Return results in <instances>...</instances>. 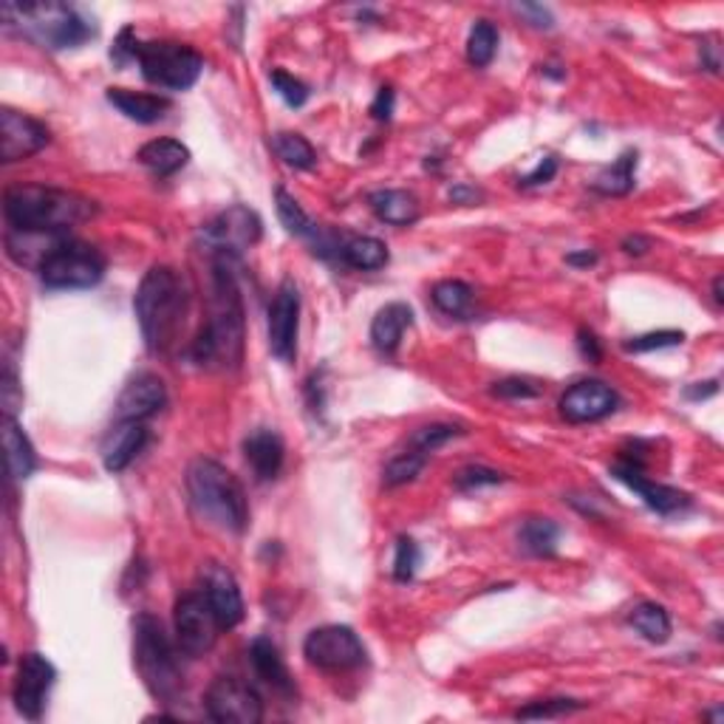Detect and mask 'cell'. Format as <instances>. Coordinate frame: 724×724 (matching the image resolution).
<instances>
[{"mask_svg":"<svg viewBox=\"0 0 724 724\" xmlns=\"http://www.w3.org/2000/svg\"><path fill=\"white\" fill-rule=\"evenodd\" d=\"M232 255L212 261V312L193 340V363L202 368H235L244 357V303L232 272Z\"/></svg>","mask_w":724,"mask_h":724,"instance_id":"cell-1","label":"cell"},{"mask_svg":"<svg viewBox=\"0 0 724 724\" xmlns=\"http://www.w3.org/2000/svg\"><path fill=\"white\" fill-rule=\"evenodd\" d=\"M3 216L12 230L68 232V227L94 216V202L46 184H18L3 196Z\"/></svg>","mask_w":724,"mask_h":724,"instance_id":"cell-2","label":"cell"},{"mask_svg":"<svg viewBox=\"0 0 724 724\" xmlns=\"http://www.w3.org/2000/svg\"><path fill=\"white\" fill-rule=\"evenodd\" d=\"M189 502L202 518L223 532H244L250 521V504L241 481L212 459H196L187 470Z\"/></svg>","mask_w":724,"mask_h":724,"instance_id":"cell-3","label":"cell"},{"mask_svg":"<svg viewBox=\"0 0 724 724\" xmlns=\"http://www.w3.org/2000/svg\"><path fill=\"white\" fill-rule=\"evenodd\" d=\"M3 26L9 32H21L43 48H77L89 43L96 34L94 21H89L80 9L66 3H3Z\"/></svg>","mask_w":724,"mask_h":724,"instance_id":"cell-4","label":"cell"},{"mask_svg":"<svg viewBox=\"0 0 724 724\" xmlns=\"http://www.w3.org/2000/svg\"><path fill=\"white\" fill-rule=\"evenodd\" d=\"M134 309L148 352L162 354L173 343L182 323L184 289L176 272L170 266H150L136 289Z\"/></svg>","mask_w":724,"mask_h":724,"instance_id":"cell-5","label":"cell"},{"mask_svg":"<svg viewBox=\"0 0 724 724\" xmlns=\"http://www.w3.org/2000/svg\"><path fill=\"white\" fill-rule=\"evenodd\" d=\"M134 663L148 691L162 702H176L182 693V668L157 617L139 614L134 620Z\"/></svg>","mask_w":724,"mask_h":724,"instance_id":"cell-6","label":"cell"},{"mask_svg":"<svg viewBox=\"0 0 724 724\" xmlns=\"http://www.w3.org/2000/svg\"><path fill=\"white\" fill-rule=\"evenodd\" d=\"M136 62L142 68V77L164 91H187L198 82L204 71V57L182 43H139Z\"/></svg>","mask_w":724,"mask_h":724,"instance_id":"cell-7","label":"cell"},{"mask_svg":"<svg viewBox=\"0 0 724 724\" xmlns=\"http://www.w3.org/2000/svg\"><path fill=\"white\" fill-rule=\"evenodd\" d=\"M37 272L46 289H91L105 278V257L96 246L68 238Z\"/></svg>","mask_w":724,"mask_h":724,"instance_id":"cell-8","label":"cell"},{"mask_svg":"<svg viewBox=\"0 0 724 724\" xmlns=\"http://www.w3.org/2000/svg\"><path fill=\"white\" fill-rule=\"evenodd\" d=\"M218 617L204 591H189L176 602V643L187 657H204L218 643Z\"/></svg>","mask_w":724,"mask_h":724,"instance_id":"cell-9","label":"cell"},{"mask_svg":"<svg viewBox=\"0 0 724 724\" xmlns=\"http://www.w3.org/2000/svg\"><path fill=\"white\" fill-rule=\"evenodd\" d=\"M306 659L323 670H352L366 663V645L348 625H323L309 631L303 643Z\"/></svg>","mask_w":724,"mask_h":724,"instance_id":"cell-10","label":"cell"},{"mask_svg":"<svg viewBox=\"0 0 724 724\" xmlns=\"http://www.w3.org/2000/svg\"><path fill=\"white\" fill-rule=\"evenodd\" d=\"M204 708L212 722L221 724H257L264 719V699L235 677H218L204 697Z\"/></svg>","mask_w":724,"mask_h":724,"instance_id":"cell-11","label":"cell"},{"mask_svg":"<svg viewBox=\"0 0 724 724\" xmlns=\"http://www.w3.org/2000/svg\"><path fill=\"white\" fill-rule=\"evenodd\" d=\"M264 223L257 218L255 210L235 204L230 210H223L216 221L204 227V241L210 244L216 255H241L244 250L255 246L261 241Z\"/></svg>","mask_w":724,"mask_h":724,"instance_id":"cell-12","label":"cell"},{"mask_svg":"<svg viewBox=\"0 0 724 724\" xmlns=\"http://www.w3.org/2000/svg\"><path fill=\"white\" fill-rule=\"evenodd\" d=\"M57 682V670L55 665L48 663L43 654H23L21 665H18V677H14V708L18 713L32 722L43 716L48 702V693Z\"/></svg>","mask_w":724,"mask_h":724,"instance_id":"cell-13","label":"cell"},{"mask_svg":"<svg viewBox=\"0 0 724 724\" xmlns=\"http://www.w3.org/2000/svg\"><path fill=\"white\" fill-rule=\"evenodd\" d=\"M300 291L295 280H284L269 303V348L280 363H291L298 352Z\"/></svg>","mask_w":724,"mask_h":724,"instance_id":"cell-14","label":"cell"},{"mask_svg":"<svg viewBox=\"0 0 724 724\" xmlns=\"http://www.w3.org/2000/svg\"><path fill=\"white\" fill-rule=\"evenodd\" d=\"M48 128L43 123H37L34 116L21 114V111L3 108L0 111V157L3 164L23 162V159L41 153L48 145Z\"/></svg>","mask_w":724,"mask_h":724,"instance_id":"cell-15","label":"cell"},{"mask_svg":"<svg viewBox=\"0 0 724 724\" xmlns=\"http://www.w3.org/2000/svg\"><path fill=\"white\" fill-rule=\"evenodd\" d=\"M617 402L620 400L611 386L600 379H581L561 397V416L575 425L606 420L609 413L617 411Z\"/></svg>","mask_w":724,"mask_h":724,"instance_id":"cell-16","label":"cell"},{"mask_svg":"<svg viewBox=\"0 0 724 724\" xmlns=\"http://www.w3.org/2000/svg\"><path fill=\"white\" fill-rule=\"evenodd\" d=\"M202 577L204 595H207L212 611H216L218 625L223 631L235 629L244 620V597H241V589H238V581L232 577V572L221 566V563H207Z\"/></svg>","mask_w":724,"mask_h":724,"instance_id":"cell-17","label":"cell"},{"mask_svg":"<svg viewBox=\"0 0 724 724\" xmlns=\"http://www.w3.org/2000/svg\"><path fill=\"white\" fill-rule=\"evenodd\" d=\"M611 475H614L620 484H625L629 490H634L651 509H657L659 515H674L682 513L691 498L677 487H665V484H657V481H651L643 475V468H636L631 461H617L614 468H611Z\"/></svg>","mask_w":724,"mask_h":724,"instance_id":"cell-18","label":"cell"},{"mask_svg":"<svg viewBox=\"0 0 724 724\" xmlns=\"http://www.w3.org/2000/svg\"><path fill=\"white\" fill-rule=\"evenodd\" d=\"M168 402V391H164V382L157 374H136L130 379L125 391L119 393V402H116V420L125 422H148L150 416H157L159 411Z\"/></svg>","mask_w":724,"mask_h":724,"instance_id":"cell-19","label":"cell"},{"mask_svg":"<svg viewBox=\"0 0 724 724\" xmlns=\"http://www.w3.org/2000/svg\"><path fill=\"white\" fill-rule=\"evenodd\" d=\"M150 439V430L145 422H119L111 427L105 441H102V464L108 473H123L136 456L142 453Z\"/></svg>","mask_w":724,"mask_h":724,"instance_id":"cell-20","label":"cell"},{"mask_svg":"<svg viewBox=\"0 0 724 724\" xmlns=\"http://www.w3.org/2000/svg\"><path fill=\"white\" fill-rule=\"evenodd\" d=\"M68 232H26V230H12L7 232V252L18 266H34L41 269L48 257L55 255L57 246L68 241Z\"/></svg>","mask_w":724,"mask_h":724,"instance_id":"cell-21","label":"cell"},{"mask_svg":"<svg viewBox=\"0 0 724 724\" xmlns=\"http://www.w3.org/2000/svg\"><path fill=\"white\" fill-rule=\"evenodd\" d=\"M244 456L257 479H275V475L280 473V468H284V439H280L275 430H269V427H257V430H252L244 439Z\"/></svg>","mask_w":724,"mask_h":724,"instance_id":"cell-22","label":"cell"},{"mask_svg":"<svg viewBox=\"0 0 724 724\" xmlns=\"http://www.w3.org/2000/svg\"><path fill=\"white\" fill-rule=\"evenodd\" d=\"M250 659L252 668L266 685H269L272 691H278L280 697H295V679H291L289 668H286L284 657H280L278 645L266 640V636H257L252 640L250 645Z\"/></svg>","mask_w":724,"mask_h":724,"instance_id":"cell-23","label":"cell"},{"mask_svg":"<svg viewBox=\"0 0 724 724\" xmlns=\"http://www.w3.org/2000/svg\"><path fill=\"white\" fill-rule=\"evenodd\" d=\"M108 102L116 111H123L128 119L139 125H153L164 119L170 111L168 96L159 94H145V91H130V89H108Z\"/></svg>","mask_w":724,"mask_h":724,"instance_id":"cell-24","label":"cell"},{"mask_svg":"<svg viewBox=\"0 0 724 724\" xmlns=\"http://www.w3.org/2000/svg\"><path fill=\"white\" fill-rule=\"evenodd\" d=\"M413 323L411 306L405 303H388L377 312L371 323V343L379 354H393L400 348L402 334L407 325Z\"/></svg>","mask_w":724,"mask_h":724,"instance_id":"cell-25","label":"cell"},{"mask_svg":"<svg viewBox=\"0 0 724 724\" xmlns=\"http://www.w3.org/2000/svg\"><path fill=\"white\" fill-rule=\"evenodd\" d=\"M136 159H139V164H145L153 176L168 179L189 162V150L184 148L179 139H153V142L139 148Z\"/></svg>","mask_w":724,"mask_h":724,"instance_id":"cell-26","label":"cell"},{"mask_svg":"<svg viewBox=\"0 0 724 724\" xmlns=\"http://www.w3.org/2000/svg\"><path fill=\"white\" fill-rule=\"evenodd\" d=\"M337 261L359 272L382 269L388 264V246L371 235H343Z\"/></svg>","mask_w":724,"mask_h":724,"instance_id":"cell-27","label":"cell"},{"mask_svg":"<svg viewBox=\"0 0 724 724\" xmlns=\"http://www.w3.org/2000/svg\"><path fill=\"white\" fill-rule=\"evenodd\" d=\"M368 204L379 221L393 223V227H407L420 218V202L407 189H377L368 196Z\"/></svg>","mask_w":724,"mask_h":724,"instance_id":"cell-28","label":"cell"},{"mask_svg":"<svg viewBox=\"0 0 724 724\" xmlns=\"http://www.w3.org/2000/svg\"><path fill=\"white\" fill-rule=\"evenodd\" d=\"M3 447H7V464L12 479L23 481L37 470V453H34L28 436L23 434V427L14 422V416H3Z\"/></svg>","mask_w":724,"mask_h":724,"instance_id":"cell-29","label":"cell"},{"mask_svg":"<svg viewBox=\"0 0 724 724\" xmlns=\"http://www.w3.org/2000/svg\"><path fill=\"white\" fill-rule=\"evenodd\" d=\"M558 538H561V527L549 521V518H529V521H524L521 529H518L521 547L536 558L555 555Z\"/></svg>","mask_w":724,"mask_h":724,"instance_id":"cell-30","label":"cell"},{"mask_svg":"<svg viewBox=\"0 0 724 724\" xmlns=\"http://www.w3.org/2000/svg\"><path fill=\"white\" fill-rule=\"evenodd\" d=\"M629 623L634 625L648 643H668L670 636V617L659 602H640L629 614Z\"/></svg>","mask_w":724,"mask_h":724,"instance_id":"cell-31","label":"cell"},{"mask_svg":"<svg viewBox=\"0 0 724 724\" xmlns=\"http://www.w3.org/2000/svg\"><path fill=\"white\" fill-rule=\"evenodd\" d=\"M634 170H636V153L625 150L623 157L617 159L614 164L602 170L600 176L595 179V189L602 196H629L634 189Z\"/></svg>","mask_w":724,"mask_h":724,"instance_id":"cell-32","label":"cell"},{"mask_svg":"<svg viewBox=\"0 0 724 724\" xmlns=\"http://www.w3.org/2000/svg\"><path fill=\"white\" fill-rule=\"evenodd\" d=\"M434 306L447 318H468L473 312V289L461 280H441L434 286Z\"/></svg>","mask_w":724,"mask_h":724,"instance_id":"cell-33","label":"cell"},{"mask_svg":"<svg viewBox=\"0 0 724 724\" xmlns=\"http://www.w3.org/2000/svg\"><path fill=\"white\" fill-rule=\"evenodd\" d=\"M272 148H275V153L295 170H309L314 168V162H318V150H314L312 142L300 134H289V130L275 134Z\"/></svg>","mask_w":724,"mask_h":724,"instance_id":"cell-34","label":"cell"},{"mask_svg":"<svg viewBox=\"0 0 724 724\" xmlns=\"http://www.w3.org/2000/svg\"><path fill=\"white\" fill-rule=\"evenodd\" d=\"M498 51V28L490 21H475L468 37V60L475 68H487Z\"/></svg>","mask_w":724,"mask_h":724,"instance_id":"cell-35","label":"cell"},{"mask_svg":"<svg viewBox=\"0 0 724 724\" xmlns=\"http://www.w3.org/2000/svg\"><path fill=\"white\" fill-rule=\"evenodd\" d=\"M275 202H278V218H280V223H284V227L291 232V235L306 238V241H309V238H312L314 232H318V223H314L312 218L306 216L303 207H300V204L295 202V198H291L284 187H278V193H275Z\"/></svg>","mask_w":724,"mask_h":724,"instance_id":"cell-36","label":"cell"},{"mask_svg":"<svg viewBox=\"0 0 724 724\" xmlns=\"http://www.w3.org/2000/svg\"><path fill=\"white\" fill-rule=\"evenodd\" d=\"M461 434H464V430H461L459 425H441V422H436V425H425L420 427V430H413L411 441H407V450L430 456L434 450H439L441 445H447V441L456 439V436Z\"/></svg>","mask_w":724,"mask_h":724,"instance_id":"cell-37","label":"cell"},{"mask_svg":"<svg viewBox=\"0 0 724 724\" xmlns=\"http://www.w3.org/2000/svg\"><path fill=\"white\" fill-rule=\"evenodd\" d=\"M425 464H427V456L405 450V453H400L397 459L388 461V468H386V473H382V479H386L388 487H402V484H407V481L416 479V475L425 470Z\"/></svg>","mask_w":724,"mask_h":724,"instance_id":"cell-38","label":"cell"},{"mask_svg":"<svg viewBox=\"0 0 724 724\" xmlns=\"http://www.w3.org/2000/svg\"><path fill=\"white\" fill-rule=\"evenodd\" d=\"M269 80H272V89H275V94H278L280 100L289 105V108H300V105H306V100H309V89H306V82H300L298 77L286 74V71H280V68L272 71Z\"/></svg>","mask_w":724,"mask_h":724,"instance_id":"cell-39","label":"cell"},{"mask_svg":"<svg viewBox=\"0 0 724 724\" xmlns=\"http://www.w3.org/2000/svg\"><path fill=\"white\" fill-rule=\"evenodd\" d=\"M583 702H577V699H541V702H532L527 704V708H521V711L515 713L518 719H558V716H566V713L572 711H581Z\"/></svg>","mask_w":724,"mask_h":724,"instance_id":"cell-40","label":"cell"},{"mask_svg":"<svg viewBox=\"0 0 724 724\" xmlns=\"http://www.w3.org/2000/svg\"><path fill=\"white\" fill-rule=\"evenodd\" d=\"M682 340H685L682 332H670V329H663V332H648V334H640V337L629 340V343H625V352L629 354L659 352V348L682 346Z\"/></svg>","mask_w":724,"mask_h":724,"instance_id":"cell-41","label":"cell"},{"mask_svg":"<svg viewBox=\"0 0 724 724\" xmlns=\"http://www.w3.org/2000/svg\"><path fill=\"white\" fill-rule=\"evenodd\" d=\"M502 481H504V475L498 473V470L470 464V468H464L456 473L453 484H456V490H461V493H473V490L493 487V484H502Z\"/></svg>","mask_w":724,"mask_h":724,"instance_id":"cell-42","label":"cell"},{"mask_svg":"<svg viewBox=\"0 0 724 724\" xmlns=\"http://www.w3.org/2000/svg\"><path fill=\"white\" fill-rule=\"evenodd\" d=\"M416 566H420V547H416V541H411V538H400V543H397V558H393V577L400 583L413 581Z\"/></svg>","mask_w":724,"mask_h":724,"instance_id":"cell-43","label":"cell"},{"mask_svg":"<svg viewBox=\"0 0 724 724\" xmlns=\"http://www.w3.org/2000/svg\"><path fill=\"white\" fill-rule=\"evenodd\" d=\"M538 393L541 391L532 382L518 377L504 379V382H495L493 386V397H502V400H536Z\"/></svg>","mask_w":724,"mask_h":724,"instance_id":"cell-44","label":"cell"},{"mask_svg":"<svg viewBox=\"0 0 724 724\" xmlns=\"http://www.w3.org/2000/svg\"><path fill=\"white\" fill-rule=\"evenodd\" d=\"M0 400H3V416H14L18 405L23 402V393L18 391V379H14L12 368L3 371V379H0Z\"/></svg>","mask_w":724,"mask_h":724,"instance_id":"cell-45","label":"cell"},{"mask_svg":"<svg viewBox=\"0 0 724 724\" xmlns=\"http://www.w3.org/2000/svg\"><path fill=\"white\" fill-rule=\"evenodd\" d=\"M558 173V159L555 157H543L541 162H538V168L529 173V176L521 179L524 187H538V184H547L552 182V176Z\"/></svg>","mask_w":724,"mask_h":724,"instance_id":"cell-46","label":"cell"},{"mask_svg":"<svg viewBox=\"0 0 724 724\" xmlns=\"http://www.w3.org/2000/svg\"><path fill=\"white\" fill-rule=\"evenodd\" d=\"M393 102H397V94H393V89H379L377 100H374L371 105V116L374 119H379V123H388L393 114Z\"/></svg>","mask_w":724,"mask_h":724,"instance_id":"cell-47","label":"cell"},{"mask_svg":"<svg viewBox=\"0 0 724 724\" xmlns=\"http://www.w3.org/2000/svg\"><path fill=\"white\" fill-rule=\"evenodd\" d=\"M515 12L524 14V18H529V23L538 28H552V12L543 7H538V3H521V7H515Z\"/></svg>","mask_w":724,"mask_h":724,"instance_id":"cell-48","label":"cell"},{"mask_svg":"<svg viewBox=\"0 0 724 724\" xmlns=\"http://www.w3.org/2000/svg\"><path fill=\"white\" fill-rule=\"evenodd\" d=\"M577 348H581L583 359H589V363H597V359L602 357L600 340H597V334L589 332V329H581V332H577Z\"/></svg>","mask_w":724,"mask_h":724,"instance_id":"cell-49","label":"cell"},{"mask_svg":"<svg viewBox=\"0 0 724 724\" xmlns=\"http://www.w3.org/2000/svg\"><path fill=\"white\" fill-rule=\"evenodd\" d=\"M450 198H453L456 204H475L481 198V193L475 187H470V184H456V187L450 189Z\"/></svg>","mask_w":724,"mask_h":724,"instance_id":"cell-50","label":"cell"},{"mask_svg":"<svg viewBox=\"0 0 724 724\" xmlns=\"http://www.w3.org/2000/svg\"><path fill=\"white\" fill-rule=\"evenodd\" d=\"M716 391L719 382H697V388H688L685 397H688V400H708V397H713Z\"/></svg>","mask_w":724,"mask_h":724,"instance_id":"cell-51","label":"cell"},{"mask_svg":"<svg viewBox=\"0 0 724 724\" xmlns=\"http://www.w3.org/2000/svg\"><path fill=\"white\" fill-rule=\"evenodd\" d=\"M648 246H651V241H648V238H643V235H631V238H625V241H623V250L629 252V255H643Z\"/></svg>","mask_w":724,"mask_h":724,"instance_id":"cell-52","label":"cell"},{"mask_svg":"<svg viewBox=\"0 0 724 724\" xmlns=\"http://www.w3.org/2000/svg\"><path fill=\"white\" fill-rule=\"evenodd\" d=\"M566 264H572V266H591V264H597V252H589V250L572 252V255H566Z\"/></svg>","mask_w":724,"mask_h":724,"instance_id":"cell-53","label":"cell"},{"mask_svg":"<svg viewBox=\"0 0 724 724\" xmlns=\"http://www.w3.org/2000/svg\"><path fill=\"white\" fill-rule=\"evenodd\" d=\"M713 298H716V303H719V306L724 303V298H722V278L713 280Z\"/></svg>","mask_w":724,"mask_h":724,"instance_id":"cell-54","label":"cell"}]
</instances>
